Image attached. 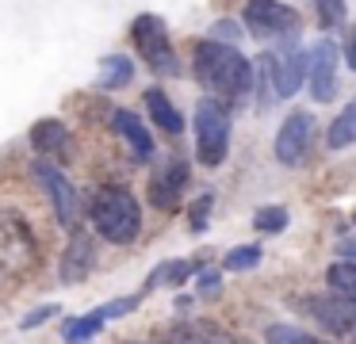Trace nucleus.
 <instances>
[{"label":"nucleus","instance_id":"17","mask_svg":"<svg viewBox=\"0 0 356 344\" xmlns=\"http://www.w3.org/2000/svg\"><path fill=\"white\" fill-rule=\"evenodd\" d=\"M31 142H35L39 153H62L65 142H70V130H65L58 119H42V122L31 126Z\"/></svg>","mask_w":356,"mask_h":344},{"label":"nucleus","instance_id":"13","mask_svg":"<svg viewBox=\"0 0 356 344\" xmlns=\"http://www.w3.org/2000/svg\"><path fill=\"white\" fill-rule=\"evenodd\" d=\"M96 264V245L88 234H73L70 237V249L62 256V283H81Z\"/></svg>","mask_w":356,"mask_h":344},{"label":"nucleus","instance_id":"30","mask_svg":"<svg viewBox=\"0 0 356 344\" xmlns=\"http://www.w3.org/2000/svg\"><path fill=\"white\" fill-rule=\"evenodd\" d=\"M348 65H353V73H356V31H353V38H348Z\"/></svg>","mask_w":356,"mask_h":344},{"label":"nucleus","instance_id":"29","mask_svg":"<svg viewBox=\"0 0 356 344\" xmlns=\"http://www.w3.org/2000/svg\"><path fill=\"white\" fill-rule=\"evenodd\" d=\"M54 313H58V306H42V310H31V313L24 318V329H35V325H42V321H47V318H54Z\"/></svg>","mask_w":356,"mask_h":344},{"label":"nucleus","instance_id":"4","mask_svg":"<svg viewBox=\"0 0 356 344\" xmlns=\"http://www.w3.org/2000/svg\"><path fill=\"white\" fill-rule=\"evenodd\" d=\"M230 153V115L218 99H200L195 107V157L200 165L218 168Z\"/></svg>","mask_w":356,"mask_h":344},{"label":"nucleus","instance_id":"5","mask_svg":"<svg viewBox=\"0 0 356 344\" xmlns=\"http://www.w3.org/2000/svg\"><path fill=\"white\" fill-rule=\"evenodd\" d=\"M131 35H134V42H138L142 61H146L154 73H161V76L180 73V61H177V50H172V42H169V31H165V23L157 19V15H138Z\"/></svg>","mask_w":356,"mask_h":344},{"label":"nucleus","instance_id":"21","mask_svg":"<svg viewBox=\"0 0 356 344\" xmlns=\"http://www.w3.org/2000/svg\"><path fill=\"white\" fill-rule=\"evenodd\" d=\"M325 279H330L333 295H348V298H356V260H337V264H330Z\"/></svg>","mask_w":356,"mask_h":344},{"label":"nucleus","instance_id":"31","mask_svg":"<svg viewBox=\"0 0 356 344\" xmlns=\"http://www.w3.org/2000/svg\"><path fill=\"white\" fill-rule=\"evenodd\" d=\"M341 256L356 260V241H345V245H341Z\"/></svg>","mask_w":356,"mask_h":344},{"label":"nucleus","instance_id":"22","mask_svg":"<svg viewBox=\"0 0 356 344\" xmlns=\"http://www.w3.org/2000/svg\"><path fill=\"white\" fill-rule=\"evenodd\" d=\"M264 341L268 344H330V341H318V336L307 333V329H295V325H268Z\"/></svg>","mask_w":356,"mask_h":344},{"label":"nucleus","instance_id":"12","mask_svg":"<svg viewBox=\"0 0 356 344\" xmlns=\"http://www.w3.org/2000/svg\"><path fill=\"white\" fill-rule=\"evenodd\" d=\"M307 81V54L299 46H287L284 58H272V92L276 96H295Z\"/></svg>","mask_w":356,"mask_h":344},{"label":"nucleus","instance_id":"26","mask_svg":"<svg viewBox=\"0 0 356 344\" xmlns=\"http://www.w3.org/2000/svg\"><path fill=\"white\" fill-rule=\"evenodd\" d=\"M188 275H192V264H165V268H157L154 275H149V283H146V290L149 287H157V283H172V287H177V283H184Z\"/></svg>","mask_w":356,"mask_h":344},{"label":"nucleus","instance_id":"1","mask_svg":"<svg viewBox=\"0 0 356 344\" xmlns=\"http://www.w3.org/2000/svg\"><path fill=\"white\" fill-rule=\"evenodd\" d=\"M195 76H200L203 88L222 99H238L253 88V69L238 54V46L215 42V38L195 46Z\"/></svg>","mask_w":356,"mask_h":344},{"label":"nucleus","instance_id":"8","mask_svg":"<svg viewBox=\"0 0 356 344\" xmlns=\"http://www.w3.org/2000/svg\"><path fill=\"white\" fill-rule=\"evenodd\" d=\"M310 138H314V115L291 111L284 119V126H280V134H276V161L287 168L302 165V157H307V149H310Z\"/></svg>","mask_w":356,"mask_h":344},{"label":"nucleus","instance_id":"7","mask_svg":"<svg viewBox=\"0 0 356 344\" xmlns=\"http://www.w3.org/2000/svg\"><path fill=\"white\" fill-rule=\"evenodd\" d=\"M35 180H39L42 188L50 191V203H54L58 222H62L65 229H77V222H81V199H77V188H73V183L65 180V176L58 172L54 165H47V161H35Z\"/></svg>","mask_w":356,"mask_h":344},{"label":"nucleus","instance_id":"14","mask_svg":"<svg viewBox=\"0 0 356 344\" xmlns=\"http://www.w3.org/2000/svg\"><path fill=\"white\" fill-rule=\"evenodd\" d=\"M165 344H238V341L215 321H180V325L169 329Z\"/></svg>","mask_w":356,"mask_h":344},{"label":"nucleus","instance_id":"11","mask_svg":"<svg viewBox=\"0 0 356 344\" xmlns=\"http://www.w3.org/2000/svg\"><path fill=\"white\" fill-rule=\"evenodd\" d=\"M184 188H188V165L177 157L154 172V180H149V203L157 211H172L180 203V195H184Z\"/></svg>","mask_w":356,"mask_h":344},{"label":"nucleus","instance_id":"3","mask_svg":"<svg viewBox=\"0 0 356 344\" xmlns=\"http://www.w3.org/2000/svg\"><path fill=\"white\" fill-rule=\"evenodd\" d=\"M39 268V241L19 214L0 211V290H16Z\"/></svg>","mask_w":356,"mask_h":344},{"label":"nucleus","instance_id":"24","mask_svg":"<svg viewBox=\"0 0 356 344\" xmlns=\"http://www.w3.org/2000/svg\"><path fill=\"white\" fill-rule=\"evenodd\" d=\"M253 226L264 229V234H280V229L287 226V211L284 206H261V211L253 214Z\"/></svg>","mask_w":356,"mask_h":344},{"label":"nucleus","instance_id":"20","mask_svg":"<svg viewBox=\"0 0 356 344\" xmlns=\"http://www.w3.org/2000/svg\"><path fill=\"white\" fill-rule=\"evenodd\" d=\"M104 321H108V313H104V306H100V310L85 313V318H73V321H65L62 336H65L70 344H85L88 336H96V333L104 329Z\"/></svg>","mask_w":356,"mask_h":344},{"label":"nucleus","instance_id":"27","mask_svg":"<svg viewBox=\"0 0 356 344\" xmlns=\"http://www.w3.org/2000/svg\"><path fill=\"white\" fill-rule=\"evenodd\" d=\"M211 203H215V195H211V191H203V195L195 199V206H192V211H188V226H192L195 234H200V229H207V214H211Z\"/></svg>","mask_w":356,"mask_h":344},{"label":"nucleus","instance_id":"15","mask_svg":"<svg viewBox=\"0 0 356 344\" xmlns=\"http://www.w3.org/2000/svg\"><path fill=\"white\" fill-rule=\"evenodd\" d=\"M111 126H115V134L131 145V153L138 161L154 157V138L146 134V126H142V119L134 111H115V115H111Z\"/></svg>","mask_w":356,"mask_h":344},{"label":"nucleus","instance_id":"28","mask_svg":"<svg viewBox=\"0 0 356 344\" xmlns=\"http://www.w3.org/2000/svg\"><path fill=\"white\" fill-rule=\"evenodd\" d=\"M200 295L203 298H218V295H222V272H203L200 275Z\"/></svg>","mask_w":356,"mask_h":344},{"label":"nucleus","instance_id":"6","mask_svg":"<svg viewBox=\"0 0 356 344\" xmlns=\"http://www.w3.org/2000/svg\"><path fill=\"white\" fill-rule=\"evenodd\" d=\"M299 306L325 329V333H333L345 344H356V298H348V295H310V298H302Z\"/></svg>","mask_w":356,"mask_h":344},{"label":"nucleus","instance_id":"18","mask_svg":"<svg viewBox=\"0 0 356 344\" xmlns=\"http://www.w3.org/2000/svg\"><path fill=\"white\" fill-rule=\"evenodd\" d=\"M134 76V65L127 54H108V58H100V88H127Z\"/></svg>","mask_w":356,"mask_h":344},{"label":"nucleus","instance_id":"10","mask_svg":"<svg viewBox=\"0 0 356 344\" xmlns=\"http://www.w3.org/2000/svg\"><path fill=\"white\" fill-rule=\"evenodd\" d=\"M245 27L253 35H284L299 27V15L280 0H249L245 4Z\"/></svg>","mask_w":356,"mask_h":344},{"label":"nucleus","instance_id":"19","mask_svg":"<svg viewBox=\"0 0 356 344\" xmlns=\"http://www.w3.org/2000/svg\"><path fill=\"white\" fill-rule=\"evenodd\" d=\"M325 142H330V149H345V145H356V99L353 104H345V111L333 119L330 134H325Z\"/></svg>","mask_w":356,"mask_h":344},{"label":"nucleus","instance_id":"9","mask_svg":"<svg viewBox=\"0 0 356 344\" xmlns=\"http://www.w3.org/2000/svg\"><path fill=\"white\" fill-rule=\"evenodd\" d=\"M307 84L318 104H330L337 96V46L333 42H318L307 54Z\"/></svg>","mask_w":356,"mask_h":344},{"label":"nucleus","instance_id":"25","mask_svg":"<svg viewBox=\"0 0 356 344\" xmlns=\"http://www.w3.org/2000/svg\"><path fill=\"white\" fill-rule=\"evenodd\" d=\"M314 12L322 19V27H337V23H345L348 8H345V0H314Z\"/></svg>","mask_w":356,"mask_h":344},{"label":"nucleus","instance_id":"16","mask_svg":"<svg viewBox=\"0 0 356 344\" xmlns=\"http://www.w3.org/2000/svg\"><path fill=\"white\" fill-rule=\"evenodd\" d=\"M146 111H149V119H154V126L161 130V134H169V138L184 134V119H180L177 104H172L161 88H149L146 92Z\"/></svg>","mask_w":356,"mask_h":344},{"label":"nucleus","instance_id":"2","mask_svg":"<svg viewBox=\"0 0 356 344\" xmlns=\"http://www.w3.org/2000/svg\"><path fill=\"white\" fill-rule=\"evenodd\" d=\"M88 214H92L96 234H100L104 241H111V245H131L134 237L142 234V206H138V199H134L127 188H119V183H104V188H96Z\"/></svg>","mask_w":356,"mask_h":344},{"label":"nucleus","instance_id":"23","mask_svg":"<svg viewBox=\"0 0 356 344\" xmlns=\"http://www.w3.org/2000/svg\"><path fill=\"white\" fill-rule=\"evenodd\" d=\"M261 264V249L257 245H238V249H230L222 256V268L226 272H249V268Z\"/></svg>","mask_w":356,"mask_h":344}]
</instances>
